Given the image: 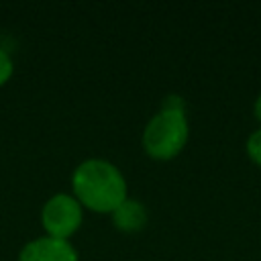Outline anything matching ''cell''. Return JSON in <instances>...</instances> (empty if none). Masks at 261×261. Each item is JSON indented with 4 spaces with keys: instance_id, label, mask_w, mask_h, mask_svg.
I'll return each instance as SVG.
<instances>
[{
    "instance_id": "cell-1",
    "label": "cell",
    "mask_w": 261,
    "mask_h": 261,
    "mask_svg": "<svg viewBox=\"0 0 261 261\" xmlns=\"http://www.w3.org/2000/svg\"><path fill=\"white\" fill-rule=\"evenodd\" d=\"M73 196L82 206L96 212H112L128 198L122 171L108 159L90 157L82 161L71 175Z\"/></svg>"
},
{
    "instance_id": "cell-2",
    "label": "cell",
    "mask_w": 261,
    "mask_h": 261,
    "mask_svg": "<svg viewBox=\"0 0 261 261\" xmlns=\"http://www.w3.org/2000/svg\"><path fill=\"white\" fill-rule=\"evenodd\" d=\"M188 137L190 124L186 116V102L179 94H169L145 124L141 143L145 153L153 159H171L186 147Z\"/></svg>"
},
{
    "instance_id": "cell-3",
    "label": "cell",
    "mask_w": 261,
    "mask_h": 261,
    "mask_svg": "<svg viewBox=\"0 0 261 261\" xmlns=\"http://www.w3.org/2000/svg\"><path fill=\"white\" fill-rule=\"evenodd\" d=\"M84 220V206L71 194L57 192L41 208V222L49 237L67 239L80 228Z\"/></svg>"
},
{
    "instance_id": "cell-4",
    "label": "cell",
    "mask_w": 261,
    "mask_h": 261,
    "mask_svg": "<svg viewBox=\"0 0 261 261\" xmlns=\"http://www.w3.org/2000/svg\"><path fill=\"white\" fill-rule=\"evenodd\" d=\"M18 261H80L75 247L67 239H55L49 234L37 237L18 253Z\"/></svg>"
},
{
    "instance_id": "cell-5",
    "label": "cell",
    "mask_w": 261,
    "mask_h": 261,
    "mask_svg": "<svg viewBox=\"0 0 261 261\" xmlns=\"http://www.w3.org/2000/svg\"><path fill=\"white\" fill-rule=\"evenodd\" d=\"M112 222L122 232H137L147 224V208L135 198L122 200L112 212Z\"/></svg>"
},
{
    "instance_id": "cell-6",
    "label": "cell",
    "mask_w": 261,
    "mask_h": 261,
    "mask_svg": "<svg viewBox=\"0 0 261 261\" xmlns=\"http://www.w3.org/2000/svg\"><path fill=\"white\" fill-rule=\"evenodd\" d=\"M245 149H247V155L253 163L261 165V126L257 130H253L249 137H247V143H245Z\"/></svg>"
},
{
    "instance_id": "cell-7",
    "label": "cell",
    "mask_w": 261,
    "mask_h": 261,
    "mask_svg": "<svg viewBox=\"0 0 261 261\" xmlns=\"http://www.w3.org/2000/svg\"><path fill=\"white\" fill-rule=\"evenodd\" d=\"M12 71H14L12 57H10V53H8L6 49L0 47V86H2L4 82H8V77L12 75Z\"/></svg>"
},
{
    "instance_id": "cell-8",
    "label": "cell",
    "mask_w": 261,
    "mask_h": 261,
    "mask_svg": "<svg viewBox=\"0 0 261 261\" xmlns=\"http://www.w3.org/2000/svg\"><path fill=\"white\" fill-rule=\"evenodd\" d=\"M253 114H255V118L261 122V94L255 98V104H253Z\"/></svg>"
}]
</instances>
